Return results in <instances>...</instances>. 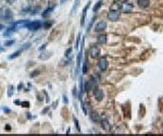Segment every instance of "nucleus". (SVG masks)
<instances>
[{
  "instance_id": "dca6fc26",
  "label": "nucleus",
  "mask_w": 163,
  "mask_h": 136,
  "mask_svg": "<svg viewBox=\"0 0 163 136\" xmlns=\"http://www.w3.org/2000/svg\"><path fill=\"white\" fill-rule=\"evenodd\" d=\"M101 123H102V127L104 129L105 131H109L110 130V124H109L108 120L107 119H102L101 120Z\"/></svg>"
},
{
  "instance_id": "412c9836",
  "label": "nucleus",
  "mask_w": 163,
  "mask_h": 136,
  "mask_svg": "<svg viewBox=\"0 0 163 136\" xmlns=\"http://www.w3.org/2000/svg\"><path fill=\"white\" fill-rule=\"evenodd\" d=\"M81 34L77 35V38H76V43H75V49H78V47H80L81 45Z\"/></svg>"
},
{
  "instance_id": "f8f14e48",
  "label": "nucleus",
  "mask_w": 163,
  "mask_h": 136,
  "mask_svg": "<svg viewBox=\"0 0 163 136\" xmlns=\"http://www.w3.org/2000/svg\"><path fill=\"white\" fill-rule=\"evenodd\" d=\"M97 43L98 44H101V45H104L105 43H107V35H99V36L97 37Z\"/></svg>"
},
{
  "instance_id": "9d476101",
  "label": "nucleus",
  "mask_w": 163,
  "mask_h": 136,
  "mask_svg": "<svg viewBox=\"0 0 163 136\" xmlns=\"http://www.w3.org/2000/svg\"><path fill=\"white\" fill-rule=\"evenodd\" d=\"M91 2L88 1L87 2V4L84 7V10H83V14H82V21H81V25L84 26V24H85V18H86V13H87V10L89 9V7H90Z\"/></svg>"
},
{
  "instance_id": "2eb2a0df",
  "label": "nucleus",
  "mask_w": 163,
  "mask_h": 136,
  "mask_svg": "<svg viewBox=\"0 0 163 136\" xmlns=\"http://www.w3.org/2000/svg\"><path fill=\"white\" fill-rule=\"evenodd\" d=\"M87 71H88V60L85 58L83 62V74H87Z\"/></svg>"
},
{
  "instance_id": "c9c22d12",
  "label": "nucleus",
  "mask_w": 163,
  "mask_h": 136,
  "mask_svg": "<svg viewBox=\"0 0 163 136\" xmlns=\"http://www.w3.org/2000/svg\"><path fill=\"white\" fill-rule=\"evenodd\" d=\"M65 1H66V0H62V1H61V3H63V2H65Z\"/></svg>"
},
{
  "instance_id": "f3484780",
  "label": "nucleus",
  "mask_w": 163,
  "mask_h": 136,
  "mask_svg": "<svg viewBox=\"0 0 163 136\" xmlns=\"http://www.w3.org/2000/svg\"><path fill=\"white\" fill-rule=\"evenodd\" d=\"M82 52L78 53V56H77V60H76V63H77V65H76V70H77V73H78V69H80V67H81V62H82Z\"/></svg>"
},
{
  "instance_id": "cd10ccee",
  "label": "nucleus",
  "mask_w": 163,
  "mask_h": 136,
  "mask_svg": "<svg viewBox=\"0 0 163 136\" xmlns=\"http://www.w3.org/2000/svg\"><path fill=\"white\" fill-rule=\"evenodd\" d=\"M82 109H83V112H84V114H87L86 107H85V105H84V102H83V101H82Z\"/></svg>"
},
{
  "instance_id": "6e6552de",
  "label": "nucleus",
  "mask_w": 163,
  "mask_h": 136,
  "mask_svg": "<svg viewBox=\"0 0 163 136\" xmlns=\"http://www.w3.org/2000/svg\"><path fill=\"white\" fill-rule=\"evenodd\" d=\"M98 67H99V69L101 71H105L108 68V60L103 57V58H101L99 60V62H98Z\"/></svg>"
},
{
  "instance_id": "39448f33",
  "label": "nucleus",
  "mask_w": 163,
  "mask_h": 136,
  "mask_svg": "<svg viewBox=\"0 0 163 136\" xmlns=\"http://www.w3.org/2000/svg\"><path fill=\"white\" fill-rule=\"evenodd\" d=\"M88 52H89V54H90L91 58H98V57L100 56V49L98 48L96 45H94V46H91V47L89 48Z\"/></svg>"
},
{
  "instance_id": "4468645a",
  "label": "nucleus",
  "mask_w": 163,
  "mask_h": 136,
  "mask_svg": "<svg viewBox=\"0 0 163 136\" xmlns=\"http://www.w3.org/2000/svg\"><path fill=\"white\" fill-rule=\"evenodd\" d=\"M50 56H51V52H49V51H45V52H41V54L39 56V59L47 60V59L50 58Z\"/></svg>"
},
{
  "instance_id": "f257e3e1",
  "label": "nucleus",
  "mask_w": 163,
  "mask_h": 136,
  "mask_svg": "<svg viewBox=\"0 0 163 136\" xmlns=\"http://www.w3.org/2000/svg\"><path fill=\"white\" fill-rule=\"evenodd\" d=\"M0 20L7 22L13 21V12L11 11V9H9L8 7L0 8Z\"/></svg>"
},
{
  "instance_id": "aec40b11",
  "label": "nucleus",
  "mask_w": 163,
  "mask_h": 136,
  "mask_svg": "<svg viewBox=\"0 0 163 136\" xmlns=\"http://www.w3.org/2000/svg\"><path fill=\"white\" fill-rule=\"evenodd\" d=\"M101 5H102V1L100 0V1H98V2H97V4H95V7H94V9H92V11H94L95 13H96L97 11L100 9V7H101Z\"/></svg>"
},
{
  "instance_id": "ddd939ff",
  "label": "nucleus",
  "mask_w": 163,
  "mask_h": 136,
  "mask_svg": "<svg viewBox=\"0 0 163 136\" xmlns=\"http://www.w3.org/2000/svg\"><path fill=\"white\" fill-rule=\"evenodd\" d=\"M22 51H23V50H22V49L20 48V49H19V50H16V51H14V52H13L12 54H11V56H9V57H8V59H9V60H12V59H14V58H16V57H19V56H20V54H21V52H22Z\"/></svg>"
},
{
  "instance_id": "7ed1b4c3",
  "label": "nucleus",
  "mask_w": 163,
  "mask_h": 136,
  "mask_svg": "<svg viewBox=\"0 0 163 136\" xmlns=\"http://www.w3.org/2000/svg\"><path fill=\"white\" fill-rule=\"evenodd\" d=\"M96 83H97V80H95V75L91 76V78L89 81H87V83L85 84V91H90L91 89H94L96 87Z\"/></svg>"
},
{
  "instance_id": "a878e982",
  "label": "nucleus",
  "mask_w": 163,
  "mask_h": 136,
  "mask_svg": "<svg viewBox=\"0 0 163 136\" xmlns=\"http://www.w3.org/2000/svg\"><path fill=\"white\" fill-rule=\"evenodd\" d=\"M38 10H40V7H36V8H34V9H33L32 14H36V13L38 12Z\"/></svg>"
},
{
  "instance_id": "9b49d317",
  "label": "nucleus",
  "mask_w": 163,
  "mask_h": 136,
  "mask_svg": "<svg viewBox=\"0 0 163 136\" xmlns=\"http://www.w3.org/2000/svg\"><path fill=\"white\" fill-rule=\"evenodd\" d=\"M137 4L139 5V8H141V9H146L150 4V0H137Z\"/></svg>"
},
{
  "instance_id": "2f4dec72",
  "label": "nucleus",
  "mask_w": 163,
  "mask_h": 136,
  "mask_svg": "<svg viewBox=\"0 0 163 136\" xmlns=\"http://www.w3.org/2000/svg\"><path fill=\"white\" fill-rule=\"evenodd\" d=\"M14 103L15 105H21V102L19 101V100H14Z\"/></svg>"
},
{
  "instance_id": "72a5a7b5",
  "label": "nucleus",
  "mask_w": 163,
  "mask_h": 136,
  "mask_svg": "<svg viewBox=\"0 0 163 136\" xmlns=\"http://www.w3.org/2000/svg\"><path fill=\"white\" fill-rule=\"evenodd\" d=\"M70 132H71V129H67V131H66V134H70Z\"/></svg>"
},
{
  "instance_id": "f03ea898",
  "label": "nucleus",
  "mask_w": 163,
  "mask_h": 136,
  "mask_svg": "<svg viewBox=\"0 0 163 136\" xmlns=\"http://www.w3.org/2000/svg\"><path fill=\"white\" fill-rule=\"evenodd\" d=\"M42 25L43 24L40 21H33V22H26L25 27L28 28L29 31H37V29H39Z\"/></svg>"
},
{
  "instance_id": "5701e85b",
  "label": "nucleus",
  "mask_w": 163,
  "mask_h": 136,
  "mask_svg": "<svg viewBox=\"0 0 163 136\" xmlns=\"http://www.w3.org/2000/svg\"><path fill=\"white\" fill-rule=\"evenodd\" d=\"M14 43H15V40H13V39L12 40H7V42L4 43V46L5 47H9V46H12Z\"/></svg>"
},
{
  "instance_id": "0eeeda50",
  "label": "nucleus",
  "mask_w": 163,
  "mask_h": 136,
  "mask_svg": "<svg viewBox=\"0 0 163 136\" xmlns=\"http://www.w3.org/2000/svg\"><path fill=\"white\" fill-rule=\"evenodd\" d=\"M105 27H107V23H105L104 21H99L98 23L95 25V32L97 33H101L105 29Z\"/></svg>"
},
{
  "instance_id": "b1692460",
  "label": "nucleus",
  "mask_w": 163,
  "mask_h": 136,
  "mask_svg": "<svg viewBox=\"0 0 163 136\" xmlns=\"http://www.w3.org/2000/svg\"><path fill=\"white\" fill-rule=\"evenodd\" d=\"M12 95H13V86L10 85V86H9V91H8V96L11 97Z\"/></svg>"
},
{
  "instance_id": "423d86ee",
  "label": "nucleus",
  "mask_w": 163,
  "mask_h": 136,
  "mask_svg": "<svg viewBox=\"0 0 163 136\" xmlns=\"http://www.w3.org/2000/svg\"><path fill=\"white\" fill-rule=\"evenodd\" d=\"M94 96L96 98L97 101H101L103 99V91L101 88H99V87H95L94 88Z\"/></svg>"
},
{
  "instance_id": "6ab92c4d",
  "label": "nucleus",
  "mask_w": 163,
  "mask_h": 136,
  "mask_svg": "<svg viewBox=\"0 0 163 136\" xmlns=\"http://www.w3.org/2000/svg\"><path fill=\"white\" fill-rule=\"evenodd\" d=\"M52 11H53V8H48L47 10L43 11V12H42V16H43V18H47V16H48L49 14H50L51 12H52Z\"/></svg>"
},
{
  "instance_id": "e433bc0d",
  "label": "nucleus",
  "mask_w": 163,
  "mask_h": 136,
  "mask_svg": "<svg viewBox=\"0 0 163 136\" xmlns=\"http://www.w3.org/2000/svg\"><path fill=\"white\" fill-rule=\"evenodd\" d=\"M28 1H29V2H32V1H34V0H28Z\"/></svg>"
},
{
  "instance_id": "473e14b6",
  "label": "nucleus",
  "mask_w": 163,
  "mask_h": 136,
  "mask_svg": "<svg viewBox=\"0 0 163 136\" xmlns=\"http://www.w3.org/2000/svg\"><path fill=\"white\" fill-rule=\"evenodd\" d=\"M15 0H8V2H10V3H12V2H14Z\"/></svg>"
},
{
  "instance_id": "f704fd0d",
  "label": "nucleus",
  "mask_w": 163,
  "mask_h": 136,
  "mask_svg": "<svg viewBox=\"0 0 163 136\" xmlns=\"http://www.w3.org/2000/svg\"><path fill=\"white\" fill-rule=\"evenodd\" d=\"M3 27H4V26L2 25V24H0V29H2V28H3Z\"/></svg>"
},
{
  "instance_id": "4be33fe9",
  "label": "nucleus",
  "mask_w": 163,
  "mask_h": 136,
  "mask_svg": "<svg viewBox=\"0 0 163 136\" xmlns=\"http://www.w3.org/2000/svg\"><path fill=\"white\" fill-rule=\"evenodd\" d=\"M95 20H96V16H92V19H91V20H90V22H89V24H88V26H87V32H89V29H90L91 28V26H92V24H94V22H95Z\"/></svg>"
},
{
  "instance_id": "a211bd4d",
  "label": "nucleus",
  "mask_w": 163,
  "mask_h": 136,
  "mask_svg": "<svg viewBox=\"0 0 163 136\" xmlns=\"http://www.w3.org/2000/svg\"><path fill=\"white\" fill-rule=\"evenodd\" d=\"M90 118H91V120H92L94 122H98V121H100L99 115H98V113H96V112H91Z\"/></svg>"
},
{
  "instance_id": "c756f323",
  "label": "nucleus",
  "mask_w": 163,
  "mask_h": 136,
  "mask_svg": "<svg viewBox=\"0 0 163 136\" xmlns=\"http://www.w3.org/2000/svg\"><path fill=\"white\" fill-rule=\"evenodd\" d=\"M62 98H63V102H64V103H67V102H69V100H67L66 95H63V96H62Z\"/></svg>"
},
{
  "instance_id": "c85d7f7f",
  "label": "nucleus",
  "mask_w": 163,
  "mask_h": 136,
  "mask_svg": "<svg viewBox=\"0 0 163 136\" xmlns=\"http://www.w3.org/2000/svg\"><path fill=\"white\" fill-rule=\"evenodd\" d=\"M71 52H72V49H71V48H69V49H67L66 51H65V54H64V56H65V57H66V58H67V57L70 56V53H71Z\"/></svg>"
},
{
  "instance_id": "bb28decb",
  "label": "nucleus",
  "mask_w": 163,
  "mask_h": 136,
  "mask_svg": "<svg viewBox=\"0 0 163 136\" xmlns=\"http://www.w3.org/2000/svg\"><path fill=\"white\" fill-rule=\"evenodd\" d=\"M21 105L23 106L24 108H28V107H29V102H28V101H26V102H25V101H24V102H21Z\"/></svg>"
},
{
  "instance_id": "393cba45",
  "label": "nucleus",
  "mask_w": 163,
  "mask_h": 136,
  "mask_svg": "<svg viewBox=\"0 0 163 136\" xmlns=\"http://www.w3.org/2000/svg\"><path fill=\"white\" fill-rule=\"evenodd\" d=\"M74 122H75V126H76V129H77L78 131H81V126H80V122L77 121V119L74 118Z\"/></svg>"
},
{
  "instance_id": "1a4fd4ad",
  "label": "nucleus",
  "mask_w": 163,
  "mask_h": 136,
  "mask_svg": "<svg viewBox=\"0 0 163 136\" xmlns=\"http://www.w3.org/2000/svg\"><path fill=\"white\" fill-rule=\"evenodd\" d=\"M121 10L125 13H128L133 10V4L128 3V2H123V3L121 4Z\"/></svg>"
},
{
  "instance_id": "20e7f679",
  "label": "nucleus",
  "mask_w": 163,
  "mask_h": 136,
  "mask_svg": "<svg viewBox=\"0 0 163 136\" xmlns=\"http://www.w3.org/2000/svg\"><path fill=\"white\" fill-rule=\"evenodd\" d=\"M120 19V12L118 10H110L109 11V13H108V20H110V21H118Z\"/></svg>"
},
{
  "instance_id": "7c9ffc66",
  "label": "nucleus",
  "mask_w": 163,
  "mask_h": 136,
  "mask_svg": "<svg viewBox=\"0 0 163 136\" xmlns=\"http://www.w3.org/2000/svg\"><path fill=\"white\" fill-rule=\"evenodd\" d=\"M73 95H74V96L76 97V87H74V88H73Z\"/></svg>"
}]
</instances>
